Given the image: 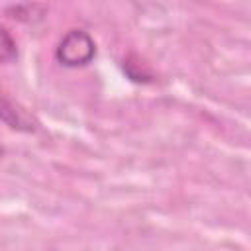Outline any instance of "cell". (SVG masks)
I'll use <instances>...</instances> for the list:
<instances>
[{"label": "cell", "instance_id": "obj_1", "mask_svg": "<svg viewBox=\"0 0 251 251\" xmlns=\"http://www.w3.org/2000/svg\"><path fill=\"white\" fill-rule=\"evenodd\" d=\"M96 57V43L92 35L84 29H69L55 49V59L59 65L69 69L86 67Z\"/></svg>", "mask_w": 251, "mask_h": 251}, {"label": "cell", "instance_id": "obj_2", "mask_svg": "<svg viewBox=\"0 0 251 251\" xmlns=\"http://www.w3.org/2000/svg\"><path fill=\"white\" fill-rule=\"evenodd\" d=\"M0 122H4L8 127L16 131H35L37 122L29 118L22 108H18L12 100H8L4 94H0Z\"/></svg>", "mask_w": 251, "mask_h": 251}, {"label": "cell", "instance_id": "obj_3", "mask_svg": "<svg viewBox=\"0 0 251 251\" xmlns=\"http://www.w3.org/2000/svg\"><path fill=\"white\" fill-rule=\"evenodd\" d=\"M45 6L43 4H18V6H10L6 12L10 14V18L20 20V22H33L39 20L45 14Z\"/></svg>", "mask_w": 251, "mask_h": 251}, {"label": "cell", "instance_id": "obj_4", "mask_svg": "<svg viewBox=\"0 0 251 251\" xmlns=\"http://www.w3.org/2000/svg\"><path fill=\"white\" fill-rule=\"evenodd\" d=\"M18 59V43L12 33L0 25V63H12Z\"/></svg>", "mask_w": 251, "mask_h": 251}, {"label": "cell", "instance_id": "obj_5", "mask_svg": "<svg viewBox=\"0 0 251 251\" xmlns=\"http://www.w3.org/2000/svg\"><path fill=\"white\" fill-rule=\"evenodd\" d=\"M2 155H4V149H2V147H0V157H2Z\"/></svg>", "mask_w": 251, "mask_h": 251}]
</instances>
